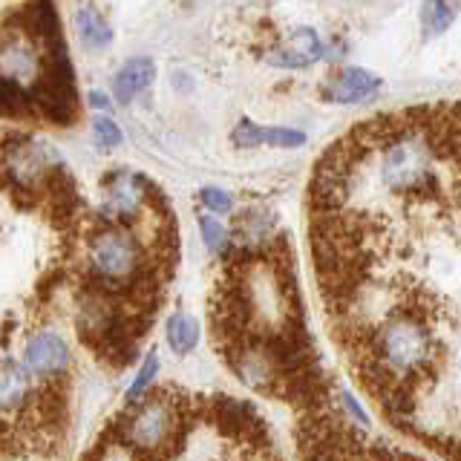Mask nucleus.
Masks as SVG:
<instances>
[{
  "instance_id": "obj_4",
  "label": "nucleus",
  "mask_w": 461,
  "mask_h": 461,
  "mask_svg": "<svg viewBox=\"0 0 461 461\" xmlns=\"http://www.w3.org/2000/svg\"><path fill=\"white\" fill-rule=\"evenodd\" d=\"M176 427V410L167 398V393H156L153 398H148L141 407L133 412V418L127 421V441L141 447V450H150V447L165 444L167 436Z\"/></svg>"
},
{
  "instance_id": "obj_13",
  "label": "nucleus",
  "mask_w": 461,
  "mask_h": 461,
  "mask_svg": "<svg viewBox=\"0 0 461 461\" xmlns=\"http://www.w3.org/2000/svg\"><path fill=\"white\" fill-rule=\"evenodd\" d=\"M199 228H202V237H205V245L213 251V254H222L225 251V240H228V234H225V228L220 225V222H213L211 216H202L199 220Z\"/></svg>"
},
{
  "instance_id": "obj_15",
  "label": "nucleus",
  "mask_w": 461,
  "mask_h": 461,
  "mask_svg": "<svg viewBox=\"0 0 461 461\" xmlns=\"http://www.w3.org/2000/svg\"><path fill=\"white\" fill-rule=\"evenodd\" d=\"M95 136H98L101 144H107V148L122 144V130L115 127V122L107 119V115H98V119H95Z\"/></svg>"
},
{
  "instance_id": "obj_9",
  "label": "nucleus",
  "mask_w": 461,
  "mask_h": 461,
  "mask_svg": "<svg viewBox=\"0 0 461 461\" xmlns=\"http://www.w3.org/2000/svg\"><path fill=\"white\" fill-rule=\"evenodd\" d=\"M153 78H156V67H153L150 58H133V61H127L119 69V76H115V81H113V93L122 104H127V101L133 98L139 90H148V86L153 84Z\"/></svg>"
},
{
  "instance_id": "obj_14",
  "label": "nucleus",
  "mask_w": 461,
  "mask_h": 461,
  "mask_svg": "<svg viewBox=\"0 0 461 461\" xmlns=\"http://www.w3.org/2000/svg\"><path fill=\"white\" fill-rule=\"evenodd\" d=\"M158 372V357L156 355H148V360H144V366L139 372V378L133 381V386H130V401H139L141 393L148 389V384L153 381V375Z\"/></svg>"
},
{
  "instance_id": "obj_3",
  "label": "nucleus",
  "mask_w": 461,
  "mask_h": 461,
  "mask_svg": "<svg viewBox=\"0 0 461 461\" xmlns=\"http://www.w3.org/2000/svg\"><path fill=\"white\" fill-rule=\"evenodd\" d=\"M93 259V271L95 277L104 285H122V283H133L139 274V242L133 234L127 230H104L93 240L90 249Z\"/></svg>"
},
{
  "instance_id": "obj_8",
  "label": "nucleus",
  "mask_w": 461,
  "mask_h": 461,
  "mask_svg": "<svg viewBox=\"0 0 461 461\" xmlns=\"http://www.w3.org/2000/svg\"><path fill=\"white\" fill-rule=\"evenodd\" d=\"M323 58V47L312 29H300V32L292 38V47H285L280 52L268 55L271 64L277 67H288V69H300V67H312L314 61Z\"/></svg>"
},
{
  "instance_id": "obj_5",
  "label": "nucleus",
  "mask_w": 461,
  "mask_h": 461,
  "mask_svg": "<svg viewBox=\"0 0 461 461\" xmlns=\"http://www.w3.org/2000/svg\"><path fill=\"white\" fill-rule=\"evenodd\" d=\"M69 364V349L67 343L55 335V331H41L23 349V369L32 375H52L61 372Z\"/></svg>"
},
{
  "instance_id": "obj_10",
  "label": "nucleus",
  "mask_w": 461,
  "mask_h": 461,
  "mask_svg": "<svg viewBox=\"0 0 461 461\" xmlns=\"http://www.w3.org/2000/svg\"><path fill=\"white\" fill-rule=\"evenodd\" d=\"M461 12V0H427L421 9V23L427 35H441Z\"/></svg>"
},
{
  "instance_id": "obj_17",
  "label": "nucleus",
  "mask_w": 461,
  "mask_h": 461,
  "mask_svg": "<svg viewBox=\"0 0 461 461\" xmlns=\"http://www.w3.org/2000/svg\"><path fill=\"white\" fill-rule=\"evenodd\" d=\"M93 104L101 107V110H107V107H110V101H107L104 95H101V93H93Z\"/></svg>"
},
{
  "instance_id": "obj_1",
  "label": "nucleus",
  "mask_w": 461,
  "mask_h": 461,
  "mask_svg": "<svg viewBox=\"0 0 461 461\" xmlns=\"http://www.w3.org/2000/svg\"><path fill=\"white\" fill-rule=\"evenodd\" d=\"M372 352L378 355L381 364L389 372H395L398 378L418 384V381H424L429 372V357H432L429 329L421 321H412V317L393 321L386 329L375 331Z\"/></svg>"
},
{
  "instance_id": "obj_12",
  "label": "nucleus",
  "mask_w": 461,
  "mask_h": 461,
  "mask_svg": "<svg viewBox=\"0 0 461 461\" xmlns=\"http://www.w3.org/2000/svg\"><path fill=\"white\" fill-rule=\"evenodd\" d=\"M199 340V326L194 317L187 314H173L167 321V343L173 346V352L187 355Z\"/></svg>"
},
{
  "instance_id": "obj_7",
  "label": "nucleus",
  "mask_w": 461,
  "mask_h": 461,
  "mask_svg": "<svg viewBox=\"0 0 461 461\" xmlns=\"http://www.w3.org/2000/svg\"><path fill=\"white\" fill-rule=\"evenodd\" d=\"M237 148H254V144H271V148H303L306 133L300 130H283V127H257L249 119H242L234 130Z\"/></svg>"
},
{
  "instance_id": "obj_6",
  "label": "nucleus",
  "mask_w": 461,
  "mask_h": 461,
  "mask_svg": "<svg viewBox=\"0 0 461 461\" xmlns=\"http://www.w3.org/2000/svg\"><path fill=\"white\" fill-rule=\"evenodd\" d=\"M381 86V78L366 69H343L331 76L326 84V98L340 101V104H355L360 98H369Z\"/></svg>"
},
{
  "instance_id": "obj_16",
  "label": "nucleus",
  "mask_w": 461,
  "mask_h": 461,
  "mask_svg": "<svg viewBox=\"0 0 461 461\" xmlns=\"http://www.w3.org/2000/svg\"><path fill=\"white\" fill-rule=\"evenodd\" d=\"M202 202H205V208L213 213H228L230 205H234V199L222 191H216V187H205V191H202Z\"/></svg>"
},
{
  "instance_id": "obj_11",
  "label": "nucleus",
  "mask_w": 461,
  "mask_h": 461,
  "mask_svg": "<svg viewBox=\"0 0 461 461\" xmlns=\"http://www.w3.org/2000/svg\"><path fill=\"white\" fill-rule=\"evenodd\" d=\"M76 26H78V35H81L84 43H90V47H95V50L110 47L113 32H110V26L104 23V18H101L98 12H93V9H78Z\"/></svg>"
},
{
  "instance_id": "obj_2",
  "label": "nucleus",
  "mask_w": 461,
  "mask_h": 461,
  "mask_svg": "<svg viewBox=\"0 0 461 461\" xmlns=\"http://www.w3.org/2000/svg\"><path fill=\"white\" fill-rule=\"evenodd\" d=\"M407 119V115H403ZM381 179L386 187L398 194H421L432 185V165H429V144L421 136V127L407 122L401 133L384 144V165Z\"/></svg>"
}]
</instances>
